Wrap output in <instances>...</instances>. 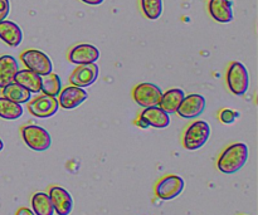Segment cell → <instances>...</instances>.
Here are the masks:
<instances>
[{
    "label": "cell",
    "instance_id": "cell-18",
    "mask_svg": "<svg viewBox=\"0 0 258 215\" xmlns=\"http://www.w3.org/2000/svg\"><path fill=\"white\" fill-rule=\"evenodd\" d=\"M14 82L27 88L30 93H39L42 88V76L29 69H19L14 77Z\"/></svg>",
    "mask_w": 258,
    "mask_h": 215
},
{
    "label": "cell",
    "instance_id": "cell-5",
    "mask_svg": "<svg viewBox=\"0 0 258 215\" xmlns=\"http://www.w3.org/2000/svg\"><path fill=\"white\" fill-rule=\"evenodd\" d=\"M20 59L24 63L25 68L39 76H47L52 73L53 63L44 52L38 49H28L22 53Z\"/></svg>",
    "mask_w": 258,
    "mask_h": 215
},
{
    "label": "cell",
    "instance_id": "cell-23",
    "mask_svg": "<svg viewBox=\"0 0 258 215\" xmlns=\"http://www.w3.org/2000/svg\"><path fill=\"white\" fill-rule=\"evenodd\" d=\"M60 91H62V81L57 73H49L47 76H43L42 88H40V92H43V95L57 97Z\"/></svg>",
    "mask_w": 258,
    "mask_h": 215
},
{
    "label": "cell",
    "instance_id": "cell-3",
    "mask_svg": "<svg viewBox=\"0 0 258 215\" xmlns=\"http://www.w3.org/2000/svg\"><path fill=\"white\" fill-rule=\"evenodd\" d=\"M22 137L25 145L33 151L43 153L52 146V137L45 128L37 125H28L22 128Z\"/></svg>",
    "mask_w": 258,
    "mask_h": 215
},
{
    "label": "cell",
    "instance_id": "cell-29",
    "mask_svg": "<svg viewBox=\"0 0 258 215\" xmlns=\"http://www.w3.org/2000/svg\"><path fill=\"white\" fill-rule=\"evenodd\" d=\"M3 149H4V142H3L2 138H0V153L3 151Z\"/></svg>",
    "mask_w": 258,
    "mask_h": 215
},
{
    "label": "cell",
    "instance_id": "cell-12",
    "mask_svg": "<svg viewBox=\"0 0 258 215\" xmlns=\"http://www.w3.org/2000/svg\"><path fill=\"white\" fill-rule=\"evenodd\" d=\"M50 201L57 215H70L73 210V198L70 191L62 186H50L48 191Z\"/></svg>",
    "mask_w": 258,
    "mask_h": 215
},
{
    "label": "cell",
    "instance_id": "cell-15",
    "mask_svg": "<svg viewBox=\"0 0 258 215\" xmlns=\"http://www.w3.org/2000/svg\"><path fill=\"white\" fill-rule=\"evenodd\" d=\"M211 17L218 23H231L233 20V9L229 0H211L208 4Z\"/></svg>",
    "mask_w": 258,
    "mask_h": 215
},
{
    "label": "cell",
    "instance_id": "cell-8",
    "mask_svg": "<svg viewBox=\"0 0 258 215\" xmlns=\"http://www.w3.org/2000/svg\"><path fill=\"white\" fill-rule=\"evenodd\" d=\"M59 103L57 97L42 95L30 100L28 102V110L34 117L38 118H49L53 117L58 112Z\"/></svg>",
    "mask_w": 258,
    "mask_h": 215
},
{
    "label": "cell",
    "instance_id": "cell-21",
    "mask_svg": "<svg viewBox=\"0 0 258 215\" xmlns=\"http://www.w3.org/2000/svg\"><path fill=\"white\" fill-rule=\"evenodd\" d=\"M32 210L35 215H54V208L48 193L39 191L32 196Z\"/></svg>",
    "mask_w": 258,
    "mask_h": 215
},
{
    "label": "cell",
    "instance_id": "cell-26",
    "mask_svg": "<svg viewBox=\"0 0 258 215\" xmlns=\"http://www.w3.org/2000/svg\"><path fill=\"white\" fill-rule=\"evenodd\" d=\"M10 13V2L9 0H0V23L7 20Z\"/></svg>",
    "mask_w": 258,
    "mask_h": 215
},
{
    "label": "cell",
    "instance_id": "cell-16",
    "mask_svg": "<svg viewBox=\"0 0 258 215\" xmlns=\"http://www.w3.org/2000/svg\"><path fill=\"white\" fill-rule=\"evenodd\" d=\"M0 39L9 47H18L23 40V32L17 23L4 20L0 23Z\"/></svg>",
    "mask_w": 258,
    "mask_h": 215
},
{
    "label": "cell",
    "instance_id": "cell-19",
    "mask_svg": "<svg viewBox=\"0 0 258 215\" xmlns=\"http://www.w3.org/2000/svg\"><path fill=\"white\" fill-rule=\"evenodd\" d=\"M185 97V92L180 88H173V90H169L166 92H163L160 98V102H159V107L163 108L164 111L170 115V113H176L178 107L180 106L181 101Z\"/></svg>",
    "mask_w": 258,
    "mask_h": 215
},
{
    "label": "cell",
    "instance_id": "cell-17",
    "mask_svg": "<svg viewBox=\"0 0 258 215\" xmlns=\"http://www.w3.org/2000/svg\"><path fill=\"white\" fill-rule=\"evenodd\" d=\"M19 70V63L13 55L0 57V88H4L9 83L14 82V77Z\"/></svg>",
    "mask_w": 258,
    "mask_h": 215
},
{
    "label": "cell",
    "instance_id": "cell-27",
    "mask_svg": "<svg viewBox=\"0 0 258 215\" xmlns=\"http://www.w3.org/2000/svg\"><path fill=\"white\" fill-rule=\"evenodd\" d=\"M15 215H35V214L33 213L32 209L29 208H19Z\"/></svg>",
    "mask_w": 258,
    "mask_h": 215
},
{
    "label": "cell",
    "instance_id": "cell-24",
    "mask_svg": "<svg viewBox=\"0 0 258 215\" xmlns=\"http://www.w3.org/2000/svg\"><path fill=\"white\" fill-rule=\"evenodd\" d=\"M141 9L145 17L150 20H156L163 14V0H140Z\"/></svg>",
    "mask_w": 258,
    "mask_h": 215
},
{
    "label": "cell",
    "instance_id": "cell-6",
    "mask_svg": "<svg viewBox=\"0 0 258 215\" xmlns=\"http://www.w3.org/2000/svg\"><path fill=\"white\" fill-rule=\"evenodd\" d=\"M184 186H185V183L183 178L178 175H166L160 179L155 185V194L159 199L164 201L173 200L183 193Z\"/></svg>",
    "mask_w": 258,
    "mask_h": 215
},
{
    "label": "cell",
    "instance_id": "cell-2",
    "mask_svg": "<svg viewBox=\"0 0 258 215\" xmlns=\"http://www.w3.org/2000/svg\"><path fill=\"white\" fill-rule=\"evenodd\" d=\"M211 126L203 120L194 121L185 130L183 136V145L186 150L197 151L203 148L211 137Z\"/></svg>",
    "mask_w": 258,
    "mask_h": 215
},
{
    "label": "cell",
    "instance_id": "cell-4",
    "mask_svg": "<svg viewBox=\"0 0 258 215\" xmlns=\"http://www.w3.org/2000/svg\"><path fill=\"white\" fill-rule=\"evenodd\" d=\"M227 85L236 96L246 95L249 88V75L246 65L241 62H233L227 70Z\"/></svg>",
    "mask_w": 258,
    "mask_h": 215
},
{
    "label": "cell",
    "instance_id": "cell-13",
    "mask_svg": "<svg viewBox=\"0 0 258 215\" xmlns=\"http://www.w3.org/2000/svg\"><path fill=\"white\" fill-rule=\"evenodd\" d=\"M58 97H59L58 103H59L60 107L66 108V110H75L87 100L88 95L85 88L70 86V87H66L64 90L60 91Z\"/></svg>",
    "mask_w": 258,
    "mask_h": 215
},
{
    "label": "cell",
    "instance_id": "cell-1",
    "mask_svg": "<svg viewBox=\"0 0 258 215\" xmlns=\"http://www.w3.org/2000/svg\"><path fill=\"white\" fill-rule=\"evenodd\" d=\"M248 156L249 151L246 144H232L228 148L224 149L223 153L221 154L218 161H217V168L221 173L232 175V174H236L242 170V168L248 161Z\"/></svg>",
    "mask_w": 258,
    "mask_h": 215
},
{
    "label": "cell",
    "instance_id": "cell-7",
    "mask_svg": "<svg viewBox=\"0 0 258 215\" xmlns=\"http://www.w3.org/2000/svg\"><path fill=\"white\" fill-rule=\"evenodd\" d=\"M161 95H163L161 88L159 86L154 85V83L149 82L140 83L133 91L134 100L143 108L159 106Z\"/></svg>",
    "mask_w": 258,
    "mask_h": 215
},
{
    "label": "cell",
    "instance_id": "cell-10",
    "mask_svg": "<svg viewBox=\"0 0 258 215\" xmlns=\"http://www.w3.org/2000/svg\"><path fill=\"white\" fill-rule=\"evenodd\" d=\"M98 73H100V68L96 63L77 65L76 69L71 73L70 83L76 87L87 88L97 81Z\"/></svg>",
    "mask_w": 258,
    "mask_h": 215
},
{
    "label": "cell",
    "instance_id": "cell-14",
    "mask_svg": "<svg viewBox=\"0 0 258 215\" xmlns=\"http://www.w3.org/2000/svg\"><path fill=\"white\" fill-rule=\"evenodd\" d=\"M139 118L143 120L149 127L166 128L170 125V115L161 107H159V106L144 108Z\"/></svg>",
    "mask_w": 258,
    "mask_h": 215
},
{
    "label": "cell",
    "instance_id": "cell-9",
    "mask_svg": "<svg viewBox=\"0 0 258 215\" xmlns=\"http://www.w3.org/2000/svg\"><path fill=\"white\" fill-rule=\"evenodd\" d=\"M206 106L207 101L203 96L198 95V93H190V95L185 96L184 100L181 101L176 113L180 117L186 118V120H194L204 112Z\"/></svg>",
    "mask_w": 258,
    "mask_h": 215
},
{
    "label": "cell",
    "instance_id": "cell-28",
    "mask_svg": "<svg viewBox=\"0 0 258 215\" xmlns=\"http://www.w3.org/2000/svg\"><path fill=\"white\" fill-rule=\"evenodd\" d=\"M81 2L86 3V4H88V5H100V4H102L103 0H81Z\"/></svg>",
    "mask_w": 258,
    "mask_h": 215
},
{
    "label": "cell",
    "instance_id": "cell-20",
    "mask_svg": "<svg viewBox=\"0 0 258 215\" xmlns=\"http://www.w3.org/2000/svg\"><path fill=\"white\" fill-rule=\"evenodd\" d=\"M3 90V97L7 98V100L12 101V102L15 103H28L30 100H32V93L24 88L23 86L18 85V83L12 82L8 86H5Z\"/></svg>",
    "mask_w": 258,
    "mask_h": 215
},
{
    "label": "cell",
    "instance_id": "cell-11",
    "mask_svg": "<svg viewBox=\"0 0 258 215\" xmlns=\"http://www.w3.org/2000/svg\"><path fill=\"white\" fill-rule=\"evenodd\" d=\"M100 50L97 47L88 43H82L73 47L68 53V59L71 63L76 65L88 64V63H96L100 59Z\"/></svg>",
    "mask_w": 258,
    "mask_h": 215
},
{
    "label": "cell",
    "instance_id": "cell-25",
    "mask_svg": "<svg viewBox=\"0 0 258 215\" xmlns=\"http://www.w3.org/2000/svg\"><path fill=\"white\" fill-rule=\"evenodd\" d=\"M238 117L239 112L229 110V108H224V110H222L221 113H219V120L223 123H226V125H231V123H233Z\"/></svg>",
    "mask_w": 258,
    "mask_h": 215
},
{
    "label": "cell",
    "instance_id": "cell-22",
    "mask_svg": "<svg viewBox=\"0 0 258 215\" xmlns=\"http://www.w3.org/2000/svg\"><path fill=\"white\" fill-rule=\"evenodd\" d=\"M23 106L19 103L12 102L4 97H0V117L4 120L14 121L23 116Z\"/></svg>",
    "mask_w": 258,
    "mask_h": 215
}]
</instances>
